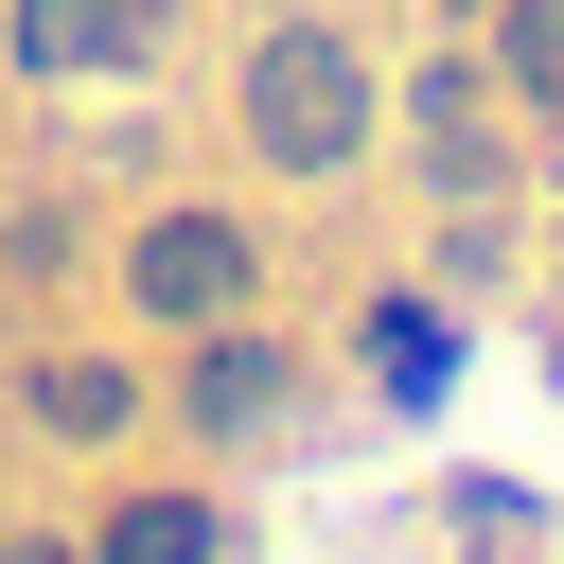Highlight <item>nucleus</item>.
I'll return each instance as SVG.
<instances>
[{
	"mask_svg": "<svg viewBox=\"0 0 564 564\" xmlns=\"http://www.w3.org/2000/svg\"><path fill=\"white\" fill-rule=\"evenodd\" d=\"M264 388H282V370H264V352H247V335H229V352H212V370H194V423H264Z\"/></svg>",
	"mask_w": 564,
	"mask_h": 564,
	"instance_id": "39448f33",
	"label": "nucleus"
},
{
	"mask_svg": "<svg viewBox=\"0 0 564 564\" xmlns=\"http://www.w3.org/2000/svg\"><path fill=\"white\" fill-rule=\"evenodd\" d=\"M229 282H247V247H229V229H212V212H176V229H159V247H141V300H159V317H212V300H229Z\"/></svg>",
	"mask_w": 564,
	"mask_h": 564,
	"instance_id": "f03ea898",
	"label": "nucleus"
},
{
	"mask_svg": "<svg viewBox=\"0 0 564 564\" xmlns=\"http://www.w3.org/2000/svg\"><path fill=\"white\" fill-rule=\"evenodd\" d=\"M106 564H212V529H194V511H123V546H106Z\"/></svg>",
	"mask_w": 564,
	"mask_h": 564,
	"instance_id": "423d86ee",
	"label": "nucleus"
},
{
	"mask_svg": "<svg viewBox=\"0 0 564 564\" xmlns=\"http://www.w3.org/2000/svg\"><path fill=\"white\" fill-rule=\"evenodd\" d=\"M123 35H141L123 0H18V53H35V70H106Z\"/></svg>",
	"mask_w": 564,
	"mask_h": 564,
	"instance_id": "7ed1b4c3",
	"label": "nucleus"
},
{
	"mask_svg": "<svg viewBox=\"0 0 564 564\" xmlns=\"http://www.w3.org/2000/svg\"><path fill=\"white\" fill-rule=\"evenodd\" d=\"M494 53H511V88H529V106H564V18H546V0H511V18H494Z\"/></svg>",
	"mask_w": 564,
	"mask_h": 564,
	"instance_id": "20e7f679",
	"label": "nucleus"
},
{
	"mask_svg": "<svg viewBox=\"0 0 564 564\" xmlns=\"http://www.w3.org/2000/svg\"><path fill=\"white\" fill-rule=\"evenodd\" d=\"M247 123H264V159L335 176V159L370 141V88H352V53H335V35H264V70H247Z\"/></svg>",
	"mask_w": 564,
	"mask_h": 564,
	"instance_id": "f257e3e1",
	"label": "nucleus"
},
{
	"mask_svg": "<svg viewBox=\"0 0 564 564\" xmlns=\"http://www.w3.org/2000/svg\"><path fill=\"white\" fill-rule=\"evenodd\" d=\"M18 564H53V546H18Z\"/></svg>",
	"mask_w": 564,
	"mask_h": 564,
	"instance_id": "0eeeda50",
	"label": "nucleus"
}]
</instances>
